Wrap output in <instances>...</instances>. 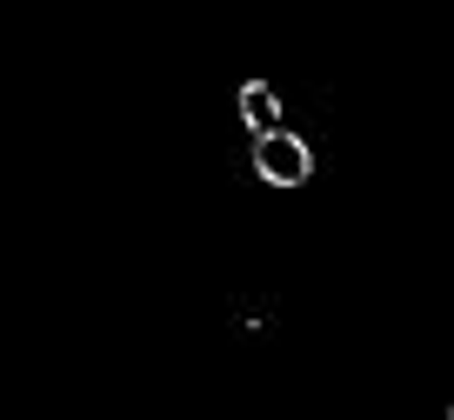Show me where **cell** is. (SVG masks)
I'll use <instances>...</instances> for the list:
<instances>
[{"label": "cell", "mask_w": 454, "mask_h": 420, "mask_svg": "<svg viewBox=\"0 0 454 420\" xmlns=\"http://www.w3.org/2000/svg\"><path fill=\"white\" fill-rule=\"evenodd\" d=\"M254 174L268 187H301L314 174V154H308V140L287 134V127H268V134H254Z\"/></svg>", "instance_id": "6da1fadb"}, {"label": "cell", "mask_w": 454, "mask_h": 420, "mask_svg": "<svg viewBox=\"0 0 454 420\" xmlns=\"http://www.w3.org/2000/svg\"><path fill=\"white\" fill-rule=\"evenodd\" d=\"M241 121L254 127V134H268V127H281V94H274L268 81H247V87H241Z\"/></svg>", "instance_id": "7a4b0ae2"}]
</instances>
